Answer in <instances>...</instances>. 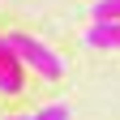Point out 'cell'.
I'll list each match as a JSON object with an SVG mask.
<instances>
[{
	"label": "cell",
	"instance_id": "cell-1",
	"mask_svg": "<svg viewBox=\"0 0 120 120\" xmlns=\"http://www.w3.org/2000/svg\"><path fill=\"white\" fill-rule=\"evenodd\" d=\"M4 39H9V47L17 52V60L30 64L34 73H43V77H60V73H64V60L52 47H43L39 39H30V34H4Z\"/></svg>",
	"mask_w": 120,
	"mask_h": 120
},
{
	"label": "cell",
	"instance_id": "cell-2",
	"mask_svg": "<svg viewBox=\"0 0 120 120\" xmlns=\"http://www.w3.org/2000/svg\"><path fill=\"white\" fill-rule=\"evenodd\" d=\"M26 64L17 60V52L9 47V39H0V94H22L26 90Z\"/></svg>",
	"mask_w": 120,
	"mask_h": 120
},
{
	"label": "cell",
	"instance_id": "cell-3",
	"mask_svg": "<svg viewBox=\"0 0 120 120\" xmlns=\"http://www.w3.org/2000/svg\"><path fill=\"white\" fill-rule=\"evenodd\" d=\"M82 43L94 52H120V22H94Z\"/></svg>",
	"mask_w": 120,
	"mask_h": 120
},
{
	"label": "cell",
	"instance_id": "cell-4",
	"mask_svg": "<svg viewBox=\"0 0 120 120\" xmlns=\"http://www.w3.org/2000/svg\"><path fill=\"white\" fill-rule=\"evenodd\" d=\"M90 22H120V0H94L90 4Z\"/></svg>",
	"mask_w": 120,
	"mask_h": 120
},
{
	"label": "cell",
	"instance_id": "cell-5",
	"mask_svg": "<svg viewBox=\"0 0 120 120\" xmlns=\"http://www.w3.org/2000/svg\"><path fill=\"white\" fill-rule=\"evenodd\" d=\"M30 120H69V107L64 103H47V107H39Z\"/></svg>",
	"mask_w": 120,
	"mask_h": 120
},
{
	"label": "cell",
	"instance_id": "cell-6",
	"mask_svg": "<svg viewBox=\"0 0 120 120\" xmlns=\"http://www.w3.org/2000/svg\"><path fill=\"white\" fill-rule=\"evenodd\" d=\"M4 120H30V116H4Z\"/></svg>",
	"mask_w": 120,
	"mask_h": 120
}]
</instances>
